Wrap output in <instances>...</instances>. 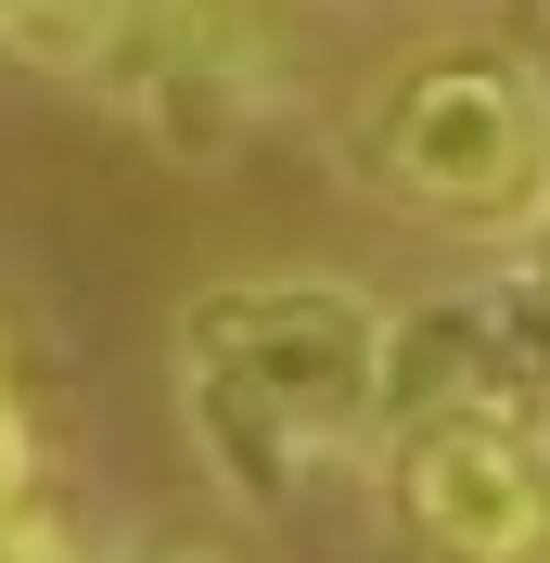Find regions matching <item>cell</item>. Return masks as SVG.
<instances>
[{
  "mask_svg": "<svg viewBox=\"0 0 550 563\" xmlns=\"http://www.w3.org/2000/svg\"><path fill=\"white\" fill-rule=\"evenodd\" d=\"M372 397H384V295L333 269H256L206 282L179 308V422L206 487L243 512L308 499L320 461L372 449Z\"/></svg>",
  "mask_w": 550,
  "mask_h": 563,
  "instance_id": "1",
  "label": "cell"
},
{
  "mask_svg": "<svg viewBox=\"0 0 550 563\" xmlns=\"http://www.w3.org/2000/svg\"><path fill=\"white\" fill-rule=\"evenodd\" d=\"M372 167L410 218L513 244L550 192V77L525 52H486V38L410 52L372 103Z\"/></svg>",
  "mask_w": 550,
  "mask_h": 563,
  "instance_id": "2",
  "label": "cell"
},
{
  "mask_svg": "<svg viewBox=\"0 0 550 563\" xmlns=\"http://www.w3.org/2000/svg\"><path fill=\"white\" fill-rule=\"evenodd\" d=\"M77 90H103L116 129L154 141L167 167H231L282 103V52L243 26L231 0H141L129 26L77 65Z\"/></svg>",
  "mask_w": 550,
  "mask_h": 563,
  "instance_id": "3",
  "label": "cell"
},
{
  "mask_svg": "<svg viewBox=\"0 0 550 563\" xmlns=\"http://www.w3.org/2000/svg\"><path fill=\"white\" fill-rule=\"evenodd\" d=\"M538 410H550V295L525 282V256L384 308L372 435H397V422H538Z\"/></svg>",
  "mask_w": 550,
  "mask_h": 563,
  "instance_id": "4",
  "label": "cell"
},
{
  "mask_svg": "<svg viewBox=\"0 0 550 563\" xmlns=\"http://www.w3.org/2000/svg\"><path fill=\"white\" fill-rule=\"evenodd\" d=\"M372 449L422 563H550V449L525 422H397Z\"/></svg>",
  "mask_w": 550,
  "mask_h": 563,
  "instance_id": "5",
  "label": "cell"
},
{
  "mask_svg": "<svg viewBox=\"0 0 550 563\" xmlns=\"http://www.w3.org/2000/svg\"><path fill=\"white\" fill-rule=\"evenodd\" d=\"M141 0H26V13H13V38H0V52H26V65H52V77H77L90 65V52H103L116 26H129Z\"/></svg>",
  "mask_w": 550,
  "mask_h": 563,
  "instance_id": "6",
  "label": "cell"
},
{
  "mask_svg": "<svg viewBox=\"0 0 550 563\" xmlns=\"http://www.w3.org/2000/svg\"><path fill=\"white\" fill-rule=\"evenodd\" d=\"M0 563H90V551H77L38 499H0Z\"/></svg>",
  "mask_w": 550,
  "mask_h": 563,
  "instance_id": "7",
  "label": "cell"
},
{
  "mask_svg": "<svg viewBox=\"0 0 550 563\" xmlns=\"http://www.w3.org/2000/svg\"><path fill=\"white\" fill-rule=\"evenodd\" d=\"M26 461H38L26 449V410H13V385H0V499H26Z\"/></svg>",
  "mask_w": 550,
  "mask_h": 563,
  "instance_id": "8",
  "label": "cell"
},
{
  "mask_svg": "<svg viewBox=\"0 0 550 563\" xmlns=\"http://www.w3.org/2000/svg\"><path fill=\"white\" fill-rule=\"evenodd\" d=\"M513 256H525V282H538V295H550V192H538V218H525V231H513Z\"/></svg>",
  "mask_w": 550,
  "mask_h": 563,
  "instance_id": "9",
  "label": "cell"
},
{
  "mask_svg": "<svg viewBox=\"0 0 550 563\" xmlns=\"http://www.w3.org/2000/svg\"><path fill=\"white\" fill-rule=\"evenodd\" d=\"M129 563H218V551H129Z\"/></svg>",
  "mask_w": 550,
  "mask_h": 563,
  "instance_id": "10",
  "label": "cell"
},
{
  "mask_svg": "<svg viewBox=\"0 0 550 563\" xmlns=\"http://www.w3.org/2000/svg\"><path fill=\"white\" fill-rule=\"evenodd\" d=\"M13 13H26V0H0V38H13Z\"/></svg>",
  "mask_w": 550,
  "mask_h": 563,
  "instance_id": "11",
  "label": "cell"
}]
</instances>
